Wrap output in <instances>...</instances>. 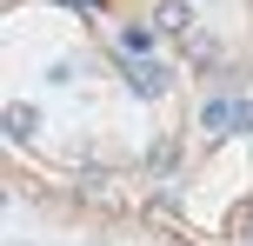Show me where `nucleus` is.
<instances>
[{"instance_id": "obj_1", "label": "nucleus", "mask_w": 253, "mask_h": 246, "mask_svg": "<svg viewBox=\"0 0 253 246\" xmlns=\"http://www.w3.org/2000/svg\"><path fill=\"white\" fill-rule=\"evenodd\" d=\"M126 87H133L140 100H160V93L173 87V67H167V60H133V67H126Z\"/></svg>"}, {"instance_id": "obj_2", "label": "nucleus", "mask_w": 253, "mask_h": 246, "mask_svg": "<svg viewBox=\"0 0 253 246\" xmlns=\"http://www.w3.org/2000/svg\"><path fill=\"white\" fill-rule=\"evenodd\" d=\"M0 133H7V140H40V113L34 106H0Z\"/></svg>"}, {"instance_id": "obj_3", "label": "nucleus", "mask_w": 253, "mask_h": 246, "mask_svg": "<svg viewBox=\"0 0 253 246\" xmlns=\"http://www.w3.org/2000/svg\"><path fill=\"white\" fill-rule=\"evenodd\" d=\"M153 27L187 40V34H193V7H187V0H160V7H153Z\"/></svg>"}, {"instance_id": "obj_4", "label": "nucleus", "mask_w": 253, "mask_h": 246, "mask_svg": "<svg viewBox=\"0 0 253 246\" xmlns=\"http://www.w3.org/2000/svg\"><path fill=\"white\" fill-rule=\"evenodd\" d=\"M233 106H240V100H207V106H200V127L213 133V140H220V133H233Z\"/></svg>"}, {"instance_id": "obj_5", "label": "nucleus", "mask_w": 253, "mask_h": 246, "mask_svg": "<svg viewBox=\"0 0 253 246\" xmlns=\"http://www.w3.org/2000/svg\"><path fill=\"white\" fill-rule=\"evenodd\" d=\"M120 53H126V60H147V53H153V27H120Z\"/></svg>"}, {"instance_id": "obj_6", "label": "nucleus", "mask_w": 253, "mask_h": 246, "mask_svg": "<svg viewBox=\"0 0 253 246\" xmlns=\"http://www.w3.org/2000/svg\"><path fill=\"white\" fill-rule=\"evenodd\" d=\"M187 53H193V67H213V53H220V40H213V34H200V27H193V34H187Z\"/></svg>"}, {"instance_id": "obj_7", "label": "nucleus", "mask_w": 253, "mask_h": 246, "mask_svg": "<svg viewBox=\"0 0 253 246\" xmlns=\"http://www.w3.org/2000/svg\"><path fill=\"white\" fill-rule=\"evenodd\" d=\"M173 160H180V140H160V146H153V153H147V167H153V173H167V167H173Z\"/></svg>"}, {"instance_id": "obj_8", "label": "nucleus", "mask_w": 253, "mask_h": 246, "mask_svg": "<svg viewBox=\"0 0 253 246\" xmlns=\"http://www.w3.org/2000/svg\"><path fill=\"white\" fill-rule=\"evenodd\" d=\"M0 213H7V193H0Z\"/></svg>"}]
</instances>
